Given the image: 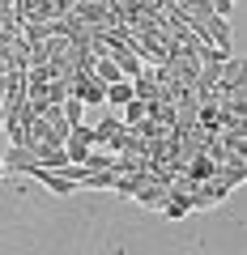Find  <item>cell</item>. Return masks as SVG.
Segmentation results:
<instances>
[{
  "label": "cell",
  "mask_w": 247,
  "mask_h": 255,
  "mask_svg": "<svg viewBox=\"0 0 247 255\" xmlns=\"http://www.w3.org/2000/svg\"><path fill=\"white\" fill-rule=\"evenodd\" d=\"M68 98H77L81 107H102L107 102V85L94 77V64L90 68H73V94Z\"/></svg>",
  "instance_id": "1"
},
{
  "label": "cell",
  "mask_w": 247,
  "mask_h": 255,
  "mask_svg": "<svg viewBox=\"0 0 247 255\" xmlns=\"http://www.w3.org/2000/svg\"><path fill=\"white\" fill-rule=\"evenodd\" d=\"M226 196H235V187H230L226 179H205V183H196V191L188 200H192V209H213V204H222Z\"/></svg>",
  "instance_id": "2"
},
{
  "label": "cell",
  "mask_w": 247,
  "mask_h": 255,
  "mask_svg": "<svg viewBox=\"0 0 247 255\" xmlns=\"http://www.w3.org/2000/svg\"><path fill=\"white\" fill-rule=\"evenodd\" d=\"M90 149H94V128H90V124H73V128H68V140H64L68 162H73V166H81Z\"/></svg>",
  "instance_id": "3"
},
{
  "label": "cell",
  "mask_w": 247,
  "mask_h": 255,
  "mask_svg": "<svg viewBox=\"0 0 247 255\" xmlns=\"http://www.w3.org/2000/svg\"><path fill=\"white\" fill-rule=\"evenodd\" d=\"M26 174H30V179H38L47 191H55V196H77V183L68 179L64 170H47V166H30Z\"/></svg>",
  "instance_id": "4"
},
{
  "label": "cell",
  "mask_w": 247,
  "mask_h": 255,
  "mask_svg": "<svg viewBox=\"0 0 247 255\" xmlns=\"http://www.w3.org/2000/svg\"><path fill=\"white\" fill-rule=\"evenodd\" d=\"M132 200H141V209H162V204L171 200V187H166V183L145 179V183L137 187V196H132Z\"/></svg>",
  "instance_id": "5"
},
{
  "label": "cell",
  "mask_w": 247,
  "mask_h": 255,
  "mask_svg": "<svg viewBox=\"0 0 247 255\" xmlns=\"http://www.w3.org/2000/svg\"><path fill=\"white\" fill-rule=\"evenodd\" d=\"M119 128H124V119H119V115H102L98 124H94V149H107Z\"/></svg>",
  "instance_id": "6"
},
{
  "label": "cell",
  "mask_w": 247,
  "mask_h": 255,
  "mask_svg": "<svg viewBox=\"0 0 247 255\" xmlns=\"http://www.w3.org/2000/svg\"><path fill=\"white\" fill-rule=\"evenodd\" d=\"M94 77H98L102 85L124 81V73H119V68H115V60H107V55H94Z\"/></svg>",
  "instance_id": "7"
},
{
  "label": "cell",
  "mask_w": 247,
  "mask_h": 255,
  "mask_svg": "<svg viewBox=\"0 0 247 255\" xmlns=\"http://www.w3.org/2000/svg\"><path fill=\"white\" fill-rule=\"evenodd\" d=\"M132 132H137L141 140H162L166 132H171V128H162L158 119H149V115H145V119H137V124H132Z\"/></svg>",
  "instance_id": "8"
},
{
  "label": "cell",
  "mask_w": 247,
  "mask_h": 255,
  "mask_svg": "<svg viewBox=\"0 0 247 255\" xmlns=\"http://www.w3.org/2000/svg\"><path fill=\"white\" fill-rule=\"evenodd\" d=\"M158 213H166L171 221H179V217H188V213H192V200H188V196H179V191H171V200H166Z\"/></svg>",
  "instance_id": "9"
},
{
  "label": "cell",
  "mask_w": 247,
  "mask_h": 255,
  "mask_svg": "<svg viewBox=\"0 0 247 255\" xmlns=\"http://www.w3.org/2000/svg\"><path fill=\"white\" fill-rule=\"evenodd\" d=\"M124 102H132V81L124 77V81L107 85V107H124Z\"/></svg>",
  "instance_id": "10"
},
{
  "label": "cell",
  "mask_w": 247,
  "mask_h": 255,
  "mask_svg": "<svg viewBox=\"0 0 247 255\" xmlns=\"http://www.w3.org/2000/svg\"><path fill=\"white\" fill-rule=\"evenodd\" d=\"M119 111H124V115H119V119H124V128H132L137 119H145V102H137V98H132V102H124Z\"/></svg>",
  "instance_id": "11"
},
{
  "label": "cell",
  "mask_w": 247,
  "mask_h": 255,
  "mask_svg": "<svg viewBox=\"0 0 247 255\" xmlns=\"http://www.w3.org/2000/svg\"><path fill=\"white\" fill-rule=\"evenodd\" d=\"M107 162H111V153L107 149H90V153H85V170H107Z\"/></svg>",
  "instance_id": "12"
},
{
  "label": "cell",
  "mask_w": 247,
  "mask_h": 255,
  "mask_svg": "<svg viewBox=\"0 0 247 255\" xmlns=\"http://www.w3.org/2000/svg\"><path fill=\"white\" fill-rule=\"evenodd\" d=\"M60 111H64V119H68V124H81V115H85V107H81L77 98H64V107H60Z\"/></svg>",
  "instance_id": "13"
},
{
  "label": "cell",
  "mask_w": 247,
  "mask_h": 255,
  "mask_svg": "<svg viewBox=\"0 0 247 255\" xmlns=\"http://www.w3.org/2000/svg\"><path fill=\"white\" fill-rule=\"evenodd\" d=\"M0 179H4V162H0Z\"/></svg>",
  "instance_id": "14"
}]
</instances>
